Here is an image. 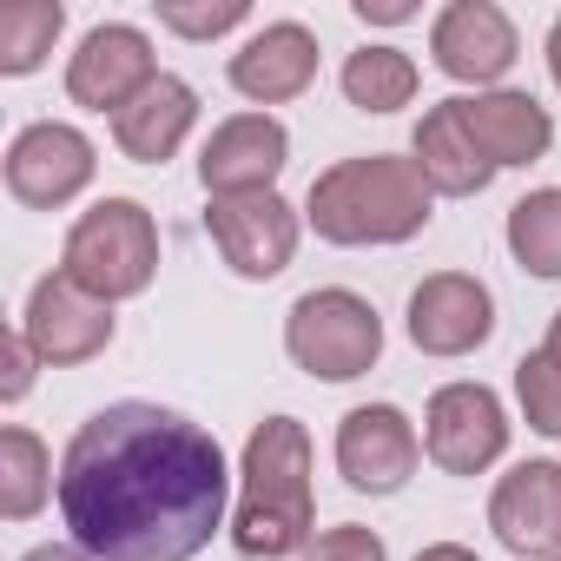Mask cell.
Masks as SVG:
<instances>
[{"label":"cell","mask_w":561,"mask_h":561,"mask_svg":"<svg viewBox=\"0 0 561 561\" xmlns=\"http://www.w3.org/2000/svg\"><path fill=\"white\" fill-rule=\"evenodd\" d=\"M34 364H41V351L27 344V331H8V337H0V370H8V377H0V397H8V403H21V397L34 390Z\"/></svg>","instance_id":"27"},{"label":"cell","mask_w":561,"mask_h":561,"mask_svg":"<svg viewBox=\"0 0 561 561\" xmlns=\"http://www.w3.org/2000/svg\"><path fill=\"white\" fill-rule=\"evenodd\" d=\"M21 331L41 351V364L67 370V364H87V357H100L113 344V305H100L93 291H80L67 271H54V277L34 285Z\"/></svg>","instance_id":"10"},{"label":"cell","mask_w":561,"mask_h":561,"mask_svg":"<svg viewBox=\"0 0 561 561\" xmlns=\"http://www.w3.org/2000/svg\"><path fill=\"white\" fill-rule=\"evenodd\" d=\"M436 192L423 185L416 159L370 152V159H337L331 172L311 179L305 218L331 244H403L430 225Z\"/></svg>","instance_id":"3"},{"label":"cell","mask_w":561,"mask_h":561,"mask_svg":"<svg viewBox=\"0 0 561 561\" xmlns=\"http://www.w3.org/2000/svg\"><path fill=\"white\" fill-rule=\"evenodd\" d=\"M508 251L535 277H561V185L508 205Z\"/></svg>","instance_id":"23"},{"label":"cell","mask_w":561,"mask_h":561,"mask_svg":"<svg viewBox=\"0 0 561 561\" xmlns=\"http://www.w3.org/2000/svg\"><path fill=\"white\" fill-rule=\"evenodd\" d=\"M192 119H198V93H192L179 73H159L126 113H113V139H119V152L139 159V165H165V159L185 146Z\"/></svg>","instance_id":"19"},{"label":"cell","mask_w":561,"mask_h":561,"mask_svg":"<svg viewBox=\"0 0 561 561\" xmlns=\"http://www.w3.org/2000/svg\"><path fill=\"white\" fill-rule=\"evenodd\" d=\"M205 231H211L218 257L238 277H251V285H264V277H277V271L298 257V211L277 198V192L211 198L205 205Z\"/></svg>","instance_id":"6"},{"label":"cell","mask_w":561,"mask_h":561,"mask_svg":"<svg viewBox=\"0 0 561 561\" xmlns=\"http://www.w3.org/2000/svg\"><path fill=\"white\" fill-rule=\"evenodd\" d=\"M231 541L244 561H285L311 541V436L298 416H264L251 430Z\"/></svg>","instance_id":"2"},{"label":"cell","mask_w":561,"mask_h":561,"mask_svg":"<svg viewBox=\"0 0 561 561\" xmlns=\"http://www.w3.org/2000/svg\"><path fill=\"white\" fill-rule=\"evenodd\" d=\"M291 159V133L271 113H238L225 126H211L205 152H198V179L211 198H244V192H271V179Z\"/></svg>","instance_id":"14"},{"label":"cell","mask_w":561,"mask_h":561,"mask_svg":"<svg viewBox=\"0 0 561 561\" xmlns=\"http://www.w3.org/2000/svg\"><path fill=\"white\" fill-rule=\"evenodd\" d=\"M489 528L522 561H561V462H515L489 495Z\"/></svg>","instance_id":"13"},{"label":"cell","mask_w":561,"mask_h":561,"mask_svg":"<svg viewBox=\"0 0 561 561\" xmlns=\"http://www.w3.org/2000/svg\"><path fill=\"white\" fill-rule=\"evenodd\" d=\"M60 27H67L60 0H8V8H0V73H14V80L34 73L54 54Z\"/></svg>","instance_id":"21"},{"label":"cell","mask_w":561,"mask_h":561,"mask_svg":"<svg viewBox=\"0 0 561 561\" xmlns=\"http://www.w3.org/2000/svg\"><path fill=\"white\" fill-rule=\"evenodd\" d=\"M152 80H159L152 41H146L139 27H126V21L93 27V34L80 41V54L67 60V93H73V106H87V113H126Z\"/></svg>","instance_id":"8"},{"label":"cell","mask_w":561,"mask_h":561,"mask_svg":"<svg viewBox=\"0 0 561 561\" xmlns=\"http://www.w3.org/2000/svg\"><path fill=\"white\" fill-rule=\"evenodd\" d=\"M430 54H436V67L449 80L489 87V80H502L515 67L522 47H515V21L495 8V0H456V8H443L436 27H430Z\"/></svg>","instance_id":"15"},{"label":"cell","mask_w":561,"mask_h":561,"mask_svg":"<svg viewBox=\"0 0 561 561\" xmlns=\"http://www.w3.org/2000/svg\"><path fill=\"white\" fill-rule=\"evenodd\" d=\"M462 119H469V133H476V146L489 152L495 172L502 165H535L554 146V119L535 93H508V87L476 93V100H462Z\"/></svg>","instance_id":"18"},{"label":"cell","mask_w":561,"mask_h":561,"mask_svg":"<svg viewBox=\"0 0 561 561\" xmlns=\"http://www.w3.org/2000/svg\"><path fill=\"white\" fill-rule=\"evenodd\" d=\"M410 159H416L423 185L443 192V198H469V192H482V185L495 179L489 152L476 146V133H469V119H462V100H443V106L423 113V126H416V139H410Z\"/></svg>","instance_id":"17"},{"label":"cell","mask_w":561,"mask_h":561,"mask_svg":"<svg viewBox=\"0 0 561 561\" xmlns=\"http://www.w3.org/2000/svg\"><path fill=\"white\" fill-rule=\"evenodd\" d=\"M344 93L364 113H397L416 100V60L403 47H364L344 60Z\"/></svg>","instance_id":"22"},{"label":"cell","mask_w":561,"mask_h":561,"mask_svg":"<svg viewBox=\"0 0 561 561\" xmlns=\"http://www.w3.org/2000/svg\"><path fill=\"white\" fill-rule=\"evenodd\" d=\"M47 489H54V456H47V443H41L34 430L8 423V430H0V515H8V522H27V515L47 502Z\"/></svg>","instance_id":"20"},{"label":"cell","mask_w":561,"mask_h":561,"mask_svg":"<svg viewBox=\"0 0 561 561\" xmlns=\"http://www.w3.org/2000/svg\"><path fill=\"white\" fill-rule=\"evenodd\" d=\"M21 561H100V554H87L80 541H47V548H34V554H21Z\"/></svg>","instance_id":"29"},{"label":"cell","mask_w":561,"mask_h":561,"mask_svg":"<svg viewBox=\"0 0 561 561\" xmlns=\"http://www.w3.org/2000/svg\"><path fill=\"white\" fill-rule=\"evenodd\" d=\"M357 21H377V27H403V21H416V8H410V0H357Z\"/></svg>","instance_id":"28"},{"label":"cell","mask_w":561,"mask_h":561,"mask_svg":"<svg viewBox=\"0 0 561 561\" xmlns=\"http://www.w3.org/2000/svg\"><path fill=\"white\" fill-rule=\"evenodd\" d=\"M515 397H522L528 430L561 436V364H554L548 351H528V357L515 364Z\"/></svg>","instance_id":"24"},{"label":"cell","mask_w":561,"mask_h":561,"mask_svg":"<svg viewBox=\"0 0 561 561\" xmlns=\"http://www.w3.org/2000/svg\"><path fill=\"white\" fill-rule=\"evenodd\" d=\"M305 561H383V535L344 522V528H324V535L305 548Z\"/></svg>","instance_id":"26"},{"label":"cell","mask_w":561,"mask_h":561,"mask_svg":"<svg viewBox=\"0 0 561 561\" xmlns=\"http://www.w3.org/2000/svg\"><path fill=\"white\" fill-rule=\"evenodd\" d=\"M244 0H159V27H172L179 41H218V34H231V27H244Z\"/></svg>","instance_id":"25"},{"label":"cell","mask_w":561,"mask_h":561,"mask_svg":"<svg viewBox=\"0 0 561 561\" xmlns=\"http://www.w3.org/2000/svg\"><path fill=\"white\" fill-rule=\"evenodd\" d=\"M225 495L218 436L159 403H106L60 456V515L100 561H192L225 528Z\"/></svg>","instance_id":"1"},{"label":"cell","mask_w":561,"mask_h":561,"mask_svg":"<svg viewBox=\"0 0 561 561\" xmlns=\"http://www.w3.org/2000/svg\"><path fill=\"white\" fill-rule=\"evenodd\" d=\"M423 449L449 476H482L508 449V416L489 383H443L423 416Z\"/></svg>","instance_id":"7"},{"label":"cell","mask_w":561,"mask_h":561,"mask_svg":"<svg viewBox=\"0 0 561 561\" xmlns=\"http://www.w3.org/2000/svg\"><path fill=\"white\" fill-rule=\"evenodd\" d=\"M318 80V34L298 21H271L231 54V87L257 106H285Z\"/></svg>","instance_id":"16"},{"label":"cell","mask_w":561,"mask_h":561,"mask_svg":"<svg viewBox=\"0 0 561 561\" xmlns=\"http://www.w3.org/2000/svg\"><path fill=\"white\" fill-rule=\"evenodd\" d=\"M60 271L73 277L80 291H93L100 305L139 298L159 277V225L139 198H100L60 251Z\"/></svg>","instance_id":"4"},{"label":"cell","mask_w":561,"mask_h":561,"mask_svg":"<svg viewBox=\"0 0 561 561\" xmlns=\"http://www.w3.org/2000/svg\"><path fill=\"white\" fill-rule=\"evenodd\" d=\"M495 331V298L469 271H436L410 291V344L423 357H469Z\"/></svg>","instance_id":"11"},{"label":"cell","mask_w":561,"mask_h":561,"mask_svg":"<svg viewBox=\"0 0 561 561\" xmlns=\"http://www.w3.org/2000/svg\"><path fill=\"white\" fill-rule=\"evenodd\" d=\"M93 139L80 126H60V119H41L27 126L14 146H8V192L34 211H54L67 198H80L93 185Z\"/></svg>","instance_id":"9"},{"label":"cell","mask_w":561,"mask_h":561,"mask_svg":"<svg viewBox=\"0 0 561 561\" xmlns=\"http://www.w3.org/2000/svg\"><path fill=\"white\" fill-rule=\"evenodd\" d=\"M541 351H548V357L561 364V311H554V324H548V344H541Z\"/></svg>","instance_id":"32"},{"label":"cell","mask_w":561,"mask_h":561,"mask_svg":"<svg viewBox=\"0 0 561 561\" xmlns=\"http://www.w3.org/2000/svg\"><path fill=\"white\" fill-rule=\"evenodd\" d=\"M416 561H476V554H469V548H456V541H436V548H423Z\"/></svg>","instance_id":"30"},{"label":"cell","mask_w":561,"mask_h":561,"mask_svg":"<svg viewBox=\"0 0 561 561\" xmlns=\"http://www.w3.org/2000/svg\"><path fill=\"white\" fill-rule=\"evenodd\" d=\"M548 73H554V87H561V21L548 27Z\"/></svg>","instance_id":"31"},{"label":"cell","mask_w":561,"mask_h":561,"mask_svg":"<svg viewBox=\"0 0 561 561\" xmlns=\"http://www.w3.org/2000/svg\"><path fill=\"white\" fill-rule=\"evenodd\" d=\"M416 430L397 403H364L337 423V469L357 495H397L410 476H416Z\"/></svg>","instance_id":"12"},{"label":"cell","mask_w":561,"mask_h":561,"mask_svg":"<svg viewBox=\"0 0 561 561\" xmlns=\"http://www.w3.org/2000/svg\"><path fill=\"white\" fill-rule=\"evenodd\" d=\"M285 351H291L298 370H311L324 383H351L383 357V318H377L370 298H357L344 285H324V291H305L291 305Z\"/></svg>","instance_id":"5"}]
</instances>
